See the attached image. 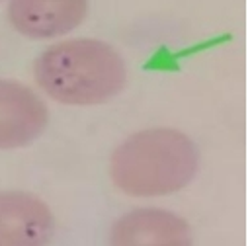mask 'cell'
I'll list each match as a JSON object with an SVG mask.
<instances>
[{
	"label": "cell",
	"mask_w": 252,
	"mask_h": 246,
	"mask_svg": "<svg viewBox=\"0 0 252 246\" xmlns=\"http://www.w3.org/2000/svg\"><path fill=\"white\" fill-rule=\"evenodd\" d=\"M33 78L41 92L63 106H102L127 86L129 68L108 41L70 37L43 49L33 62Z\"/></svg>",
	"instance_id": "6da1fadb"
},
{
	"label": "cell",
	"mask_w": 252,
	"mask_h": 246,
	"mask_svg": "<svg viewBox=\"0 0 252 246\" xmlns=\"http://www.w3.org/2000/svg\"><path fill=\"white\" fill-rule=\"evenodd\" d=\"M199 162V149L191 137L172 127H151L114 149L110 178L126 195L162 197L191 184Z\"/></svg>",
	"instance_id": "7a4b0ae2"
},
{
	"label": "cell",
	"mask_w": 252,
	"mask_h": 246,
	"mask_svg": "<svg viewBox=\"0 0 252 246\" xmlns=\"http://www.w3.org/2000/svg\"><path fill=\"white\" fill-rule=\"evenodd\" d=\"M49 125L45 100L28 84L0 78V151L33 145Z\"/></svg>",
	"instance_id": "3957f363"
},
{
	"label": "cell",
	"mask_w": 252,
	"mask_h": 246,
	"mask_svg": "<svg viewBox=\"0 0 252 246\" xmlns=\"http://www.w3.org/2000/svg\"><path fill=\"white\" fill-rule=\"evenodd\" d=\"M88 8L90 0H8L6 18L28 39H57L82 26Z\"/></svg>",
	"instance_id": "277c9868"
},
{
	"label": "cell",
	"mask_w": 252,
	"mask_h": 246,
	"mask_svg": "<svg viewBox=\"0 0 252 246\" xmlns=\"http://www.w3.org/2000/svg\"><path fill=\"white\" fill-rule=\"evenodd\" d=\"M108 246H193L186 219L162 207H137L110 229Z\"/></svg>",
	"instance_id": "5b68a950"
},
{
	"label": "cell",
	"mask_w": 252,
	"mask_h": 246,
	"mask_svg": "<svg viewBox=\"0 0 252 246\" xmlns=\"http://www.w3.org/2000/svg\"><path fill=\"white\" fill-rule=\"evenodd\" d=\"M55 235L49 205L30 191H0V246H47Z\"/></svg>",
	"instance_id": "8992f818"
},
{
	"label": "cell",
	"mask_w": 252,
	"mask_h": 246,
	"mask_svg": "<svg viewBox=\"0 0 252 246\" xmlns=\"http://www.w3.org/2000/svg\"><path fill=\"white\" fill-rule=\"evenodd\" d=\"M0 2H2V0H0Z\"/></svg>",
	"instance_id": "52a82bcc"
}]
</instances>
